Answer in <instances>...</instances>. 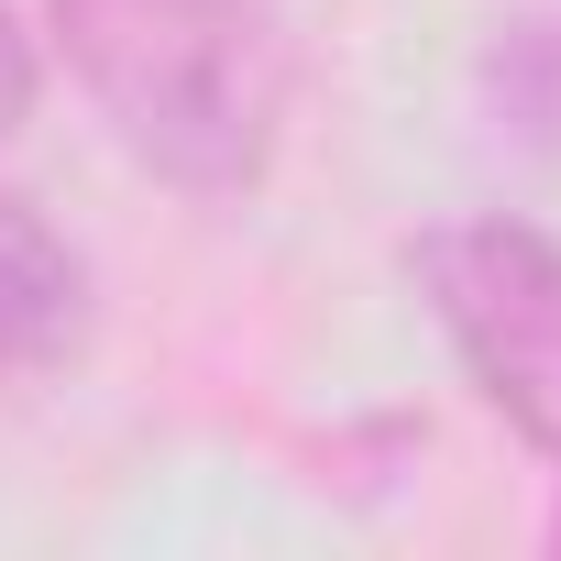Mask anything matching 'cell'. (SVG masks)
I'll return each mask as SVG.
<instances>
[{
    "label": "cell",
    "instance_id": "6da1fadb",
    "mask_svg": "<svg viewBox=\"0 0 561 561\" xmlns=\"http://www.w3.org/2000/svg\"><path fill=\"white\" fill-rule=\"evenodd\" d=\"M45 23L144 176L187 198L264 187L298 78L287 0H45Z\"/></svg>",
    "mask_w": 561,
    "mask_h": 561
},
{
    "label": "cell",
    "instance_id": "7a4b0ae2",
    "mask_svg": "<svg viewBox=\"0 0 561 561\" xmlns=\"http://www.w3.org/2000/svg\"><path fill=\"white\" fill-rule=\"evenodd\" d=\"M419 287L484 408L561 462V242L528 220H451L419 242Z\"/></svg>",
    "mask_w": 561,
    "mask_h": 561
},
{
    "label": "cell",
    "instance_id": "3957f363",
    "mask_svg": "<svg viewBox=\"0 0 561 561\" xmlns=\"http://www.w3.org/2000/svg\"><path fill=\"white\" fill-rule=\"evenodd\" d=\"M89 342V253L23 198L0 187V375H56Z\"/></svg>",
    "mask_w": 561,
    "mask_h": 561
},
{
    "label": "cell",
    "instance_id": "277c9868",
    "mask_svg": "<svg viewBox=\"0 0 561 561\" xmlns=\"http://www.w3.org/2000/svg\"><path fill=\"white\" fill-rule=\"evenodd\" d=\"M34 89H45V67H34V34H23L12 12H0V133H23Z\"/></svg>",
    "mask_w": 561,
    "mask_h": 561
},
{
    "label": "cell",
    "instance_id": "5b68a950",
    "mask_svg": "<svg viewBox=\"0 0 561 561\" xmlns=\"http://www.w3.org/2000/svg\"><path fill=\"white\" fill-rule=\"evenodd\" d=\"M550 550H561V506H550Z\"/></svg>",
    "mask_w": 561,
    "mask_h": 561
}]
</instances>
